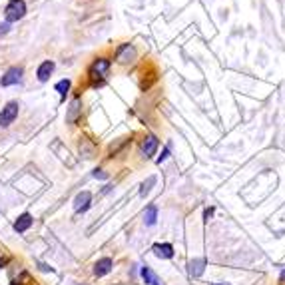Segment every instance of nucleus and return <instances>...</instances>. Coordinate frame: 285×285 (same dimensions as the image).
<instances>
[{
	"instance_id": "f257e3e1",
	"label": "nucleus",
	"mask_w": 285,
	"mask_h": 285,
	"mask_svg": "<svg viewBox=\"0 0 285 285\" xmlns=\"http://www.w3.org/2000/svg\"><path fill=\"white\" fill-rule=\"evenodd\" d=\"M110 66H112V62H110L108 58H98V60H94V62L90 64V68H88V78H90V82H92L94 88L104 84V78L108 76Z\"/></svg>"
},
{
	"instance_id": "f03ea898",
	"label": "nucleus",
	"mask_w": 285,
	"mask_h": 285,
	"mask_svg": "<svg viewBox=\"0 0 285 285\" xmlns=\"http://www.w3.org/2000/svg\"><path fill=\"white\" fill-rule=\"evenodd\" d=\"M24 14H26V2H24V0H10V2L6 4V8H4V20H6L8 24L22 20Z\"/></svg>"
},
{
	"instance_id": "7ed1b4c3",
	"label": "nucleus",
	"mask_w": 285,
	"mask_h": 285,
	"mask_svg": "<svg viewBox=\"0 0 285 285\" xmlns=\"http://www.w3.org/2000/svg\"><path fill=\"white\" fill-rule=\"evenodd\" d=\"M18 112H20V104L10 100L4 104V108L0 110V128H8L10 124H14V120L18 118Z\"/></svg>"
},
{
	"instance_id": "20e7f679",
	"label": "nucleus",
	"mask_w": 285,
	"mask_h": 285,
	"mask_svg": "<svg viewBox=\"0 0 285 285\" xmlns=\"http://www.w3.org/2000/svg\"><path fill=\"white\" fill-rule=\"evenodd\" d=\"M22 76H24V68L22 66H10L2 78H0V86L2 88H8V86H16L22 82Z\"/></svg>"
},
{
	"instance_id": "39448f33",
	"label": "nucleus",
	"mask_w": 285,
	"mask_h": 285,
	"mask_svg": "<svg viewBox=\"0 0 285 285\" xmlns=\"http://www.w3.org/2000/svg\"><path fill=\"white\" fill-rule=\"evenodd\" d=\"M116 60H118L120 64H130V62H134V60H136V48H134L132 44H122V46L118 48V52H116Z\"/></svg>"
},
{
	"instance_id": "423d86ee",
	"label": "nucleus",
	"mask_w": 285,
	"mask_h": 285,
	"mask_svg": "<svg viewBox=\"0 0 285 285\" xmlns=\"http://www.w3.org/2000/svg\"><path fill=\"white\" fill-rule=\"evenodd\" d=\"M90 204H92V194L90 192H80L76 198H74V212L76 214H84L90 210Z\"/></svg>"
},
{
	"instance_id": "0eeeda50",
	"label": "nucleus",
	"mask_w": 285,
	"mask_h": 285,
	"mask_svg": "<svg viewBox=\"0 0 285 285\" xmlns=\"http://www.w3.org/2000/svg\"><path fill=\"white\" fill-rule=\"evenodd\" d=\"M54 68H56V64H54L52 60H44V62L38 66V70H36V78H38L40 82H48L50 76L54 74Z\"/></svg>"
},
{
	"instance_id": "6e6552de",
	"label": "nucleus",
	"mask_w": 285,
	"mask_h": 285,
	"mask_svg": "<svg viewBox=\"0 0 285 285\" xmlns=\"http://www.w3.org/2000/svg\"><path fill=\"white\" fill-rule=\"evenodd\" d=\"M32 224H34L32 216H30V214H22V216H18L16 222H14V232L24 234V232H28V230L32 228Z\"/></svg>"
},
{
	"instance_id": "1a4fd4ad",
	"label": "nucleus",
	"mask_w": 285,
	"mask_h": 285,
	"mask_svg": "<svg viewBox=\"0 0 285 285\" xmlns=\"http://www.w3.org/2000/svg\"><path fill=\"white\" fill-rule=\"evenodd\" d=\"M112 268H114V262H112L110 258H102V260H98V262L94 264V274H96L98 278H102V276H108V274L112 272Z\"/></svg>"
},
{
	"instance_id": "9d476101",
	"label": "nucleus",
	"mask_w": 285,
	"mask_h": 285,
	"mask_svg": "<svg viewBox=\"0 0 285 285\" xmlns=\"http://www.w3.org/2000/svg\"><path fill=\"white\" fill-rule=\"evenodd\" d=\"M152 252L156 254V258H162V260L174 258V246L172 244H154Z\"/></svg>"
},
{
	"instance_id": "9b49d317",
	"label": "nucleus",
	"mask_w": 285,
	"mask_h": 285,
	"mask_svg": "<svg viewBox=\"0 0 285 285\" xmlns=\"http://www.w3.org/2000/svg\"><path fill=\"white\" fill-rule=\"evenodd\" d=\"M158 146H160V140L156 138V136H146V140L142 144V154L146 158H152L154 154H156V150H158Z\"/></svg>"
},
{
	"instance_id": "f8f14e48",
	"label": "nucleus",
	"mask_w": 285,
	"mask_h": 285,
	"mask_svg": "<svg viewBox=\"0 0 285 285\" xmlns=\"http://www.w3.org/2000/svg\"><path fill=\"white\" fill-rule=\"evenodd\" d=\"M156 222H158V208L152 204V206H148L146 212H144V224L152 228V226H156Z\"/></svg>"
},
{
	"instance_id": "ddd939ff",
	"label": "nucleus",
	"mask_w": 285,
	"mask_h": 285,
	"mask_svg": "<svg viewBox=\"0 0 285 285\" xmlns=\"http://www.w3.org/2000/svg\"><path fill=\"white\" fill-rule=\"evenodd\" d=\"M188 268H190L188 272H190L192 278H200L204 274V270H206V260H194V262H190Z\"/></svg>"
},
{
	"instance_id": "4468645a",
	"label": "nucleus",
	"mask_w": 285,
	"mask_h": 285,
	"mask_svg": "<svg viewBox=\"0 0 285 285\" xmlns=\"http://www.w3.org/2000/svg\"><path fill=\"white\" fill-rule=\"evenodd\" d=\"M78 116H80V100H74V102L70 104V108H68V116H66V120H68L70 124H74V122L78 120Z\"/></svg>"
},
{
	"instance_id": "2eb2a0df",
	"label": "nucleus",
	"mask_w": 285,
	"mask_h": 285,
	"mask_svg": "<svg viewBox=\"0 0 285 285\" xmlns=\"http://www.w3.org/2000/svg\"><path fill=\"white\" fill-rule=\"evenodd\" d=\"M70 86H72V82H70L68 78H64V80H60L54 88H56V92L60 94V98H62V100H66V96H68V92H70Z\"/></svg>"
},
{
	"instance_id": "dca6fc26",
	"label": "nucleus",
	"mask_w": 285,
	"mask_h": 285,
	"mask_svg": "<svg viewBox=\"0 0 285 285\" xmlns=\"http://www.w3.org/2000/svg\"><path fill=\"white\" fill-rule=\"evenodd\" d=\"M142 278L144 282L148 285H160V280H158V276L150 270V268H142Z\"/></svg>"
},
{
	"instance_id": "f3484780",
	"label": "nucleus",
	"mask_w": 285,
	"mask_h": 285,
	"mask_svg": "<svg viewBox=\"0 0 285 285\" xmlns=\"http://www.w3.org/2000/svg\"><path fill=\"white\" fill-rule=\"evenodd\" d=\"M154 186H156V176H150V178H148V180H146V182L142 184L140 196H142V198H146V196L152 192V188H154Z\"/></svg>"
},
{
	"instance_id": "a211bd4d",
	"label": "nucleus",
	"mask_w": 285,
	"mask_h": 285,
	"mask_svg": "<svg viewBox=\"0 0 285 285\" xmlns=\"http://www.w3.org/2000/svg\"><path fill=\"white\" fill-rule=\"evenodd\" d=\"M96 180H106L108 178V174L106 172H102V170H94V174H92Z\"/></svg>"
},
{
	"instance_id": "6ab92c4d",
	"label": "nucleus",
	"mask_w": 285,
	"mask_h": 285,
	"mask_svg": "<svg viewBox=\"0 0 285 285\" xmlns=\"http://www.w3.org/2000/svg\"><path fill=\"white\" fill-rule=\"evenodd\" d=\"M168 156H170V146H166V150H164V152H162V156L158 158V164H162L164 160H168Z\"/></svg>"
},
{
	"instance_id": "aec40b11",
	"label": "nucleus",
	"mask_w": 285,
	"mask_h": 285,
	"mask_svg": "<svg viewBox=\"0 0 285 285\" xmlns=\"http://www.w3.org/2000/svg\"><path fill=\"white\" fill-rule=\"evenodd\" d=\"M8 28H10V24H8V22L0 24V34H6V32H8Z\"/></svg>"
},
{
	"instance_id": "412c9836",
	"label": "nucleus",
	"mask_w": 285,
	"mask_h": 285,
	"mask_svg": "<svg viewBox=\"0 0 285 285\" xmlns=\"http://www.w3.org/2000/svg\"><path fill=\"white\" fill-rule=\"evenodd\" d=\"M284 282H285V272L282 274V278H280V284H284Z\"/></svg>"
}]
</instances>
